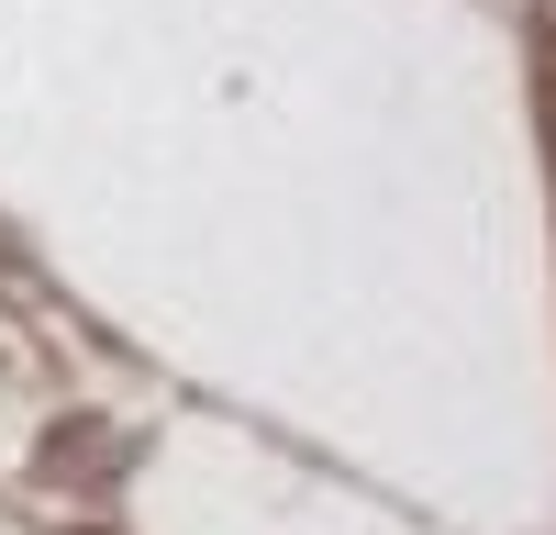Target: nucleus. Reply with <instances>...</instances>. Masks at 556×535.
Here are the masks:
<instances>
[{"mask_svg":"<svg viewBox=\"0 0 556 535\" xmlns=\"http://www.w3.org/2000/svg\"><path fill=\"white\" fill-rule=\"evenodd\" d=\"M123 458V446H101V435H56V446H45V469H112Z\"/></svg>","mask_w":556,"mask_h":535,"instance_id":"1","label":"nucleus"}]
</instances>
